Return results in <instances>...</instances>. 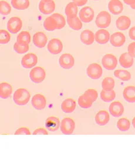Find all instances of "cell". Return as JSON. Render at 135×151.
Wrapping results in <instances>:
<instances>
[{
  "instance_id": "ab89813d",
  "label": "cell",
  "mask_w": 135,
  "mask_h": 151,
  "mask_svg": "<svg viewBox=\"0 0 135 151\" xmlns=\"http://www.w3.org/2000/svg\"><path fill=\"white\" fill-rule=\"evenodd\" d=\"M14 51L19 54L26 53L29 50V45H23L18 43L17 42H15L13 46Z\"/></svg>"
},
{
  "instance_id": "7c38bea8",
  "label": "cell",
  "mask_w": 135,
  "mask_h": 151,
  "mask_svg": "<svg viewBox=\"0 0 135 151\" xmlns=\"http://www.w3.org/2000/svg\"><path fill=\"white\" fill-rule=\"evenodd\" d=\"M109 110L112 116L115 117H119L123 115L124 111V108L121 102L114 101L110 105Z\"/></svg>"
},
{
  "instance_id": "4fadbf2b",
  "label": "cell",
  "mask_w": 135,
  "mask_h": 151,
  "mask_svg": "<svg viewBox=\"0 0 135 151\" xmlns=\"http://www.w3.org/2000/svg\"><path fill=\"white\" fill-rule=\"evenodd\" d=\"M31 104L33 107L37 110H41L45 108L46 105V99L45 96L41 94L35 95L31 100Z\"/></svg>"
},
{
  "instance_id": "ffe728a7",
  "label": "cell",
  "mask_w": 135,
  "mask_h": 151,
  "mask_svg": "<svg viewBox=\"0 0 135 151\" xmlns=\"http://www.w3.org/2000/svg\"><path fill=\"white\" fill-rule=\"evenodd\" d=\"M108 9L112 14L118 15L122 13L123 4L119 0H111L108 4Z\"/></svg>"
},
{
  "instance_id": "74e56055",
  "label": "cell",
  "mask_w": 135,
  "mask_h": 151,
  "mask_svg": "<svg viewBox=\"0 0 135 151\" xmlns=\"http://www.w3.org/2000/svg\"><path fill=\"white\" fill-rule=\"evenodd\" d=\"M84 96L89 101L94 102L98 98V93L96 90L93 88H89L85 92Z\"/></svg>"
},
{
  "instance_id": "30bf717a",
  "label": "cell",
  "mask_w": 135,
  "mask_h": 151,
  "mask_svg": "<svg viewBox=\"0 0 135 151\" xmlns=\"http://www.w3.org/2000/svg\"><path fill=\"white\" fill-rule=\"evenodd\" d=\"M59 63L63 68L70 69L74 65V58L73 56L69 53H64L60 56Z\"/></svg>"
},
{
  "instance_id": "ac0fdd59",
  "label": "cell",
  "mask_w": 135,
  "mask_h": 151,
  "mask_svg": "<svg viewBox=\"0 0 135 151\" xmlns=\"http://www.w3.org/2000/svg\"><path fill=\"white\" fill-rule=\"evenodd\" d=\"M110 117L108 112L106 110L99 111L96 115V123L101 127L106 125L109 121Z\"/></svg>"
},
{
  "instance_id": "83f0119b",
  "label": "cell",
  "mask_w": 135,
  "mask_h": 151,
  "mask_svg": "<svg viewBox=\"0 0 135 151\" xmlns=\"http://www.w3.org/2000/svg\"><path fill=\"white\" fill-rule=\"evenodd\" d=\"M11 4L13 8L19 10H24L29 7V0H11Z\"/></svg>"
},
{
  "instance_id": "681fc988",
  "label": "cell",
  "mask_w": 135,
  "mask_h": 151,
  "mask_svg": "<svg viewBox=\"0 0 135 151\" xmlns=\"http://www.w3.org/2000/svg\"><path fill=\"white\" fill-rule=\"evenodd\" d=\"M130 7H131V8L132 9H134L135 10V3L133 4H132V5H131V6H130Z\"/></svg>"
},
{
  "instance_id": "52a82bcc",
  "label": "cell",
  "mask_w": 135,
  "mask_h": 151,
  "mask_svg": "<svg viewBox=\"0 0 135 151\" xmlns=\"http://www.w3.org/2000/svg\"><path fill=\"white\" fill-rule=\"evenodd\" d=\"M48 50L53 55H57L61 52L63 49V44L59 39H52L48 43Z\"/></svg>"
},
{
  "instance_id": "cb8c5ba5",
  "label": "cell",
  "mask_w": 135,
  "mask_h": 151,
  "mask_svg": "<svg viewBox=\"0 0 135 151\" xmlns=\"http://www.w3.org/2000/svg\"><path fill=\"white\" fill-rule=\"evenodd\" d=\"M119 64L124 68H129L131 67L134 63L133 57L128 52L123 53L119 57Z\"/></svg>"
},
{
  "instance_id": "4316f807",
  "label": "cell",
  "mask_w": 135,
  "mask_h": 151,
  "mask_svg": "<svg viewBox=\"0 0 135 151\" xmlns=\"http://www.w3.org/2000/svg\"><path fill=\"white\" fill-rule=\"evenodd\" d=\"M78 12V6L73 2L69 3L65 8V13L67 18H72L77 16Z\"/></svg>"
},
{
  "instance_id": "603a6c76",
  "label": "cell",
  "mask_w": 135,
  "mask_h": 151,
  "mask_svg": "<svg viewBox=\"0 0 135 151\" xmlns=\"http://www.w3.org/2000/svg\"><path fill=\"white\" fill-rule=\"evenodd\" d=\"M76 107V102L74 99L68 98L65 99L61 104V110L66 113H73Z\"/></svg>"
},
{
  "instance_id": "7a4b0ae2",
  "label": "cell",
  "mask_w": 135,
  "mask_h": 151,
  "mask_svg": "<svg viewBox=\"0 0 135 151\" xmlns=\"http://www.w3.org/2000/svg\"><path fill=\"white\" fill-rule=\"evenodd\" d=\"M111 21V15L106 11H101L97 14L96 24L100 28H106L110 25Z\"/></svg>"
},
{
  "instance_id": "5b68a950",
  "label": "cell",
  "mask_w": 135,
  "mask_h": 151,
  "mask_svg": "<svg viewBox=\"0 0 135 151\" xmlns=\"http://www.w3.org/2000/svg\"><path fill=\"white\" fill-rule=\"evenodd\" d=\"M22 21L19 17H14L11 18L7 24L8 31L12 34L18 33L22 27Z\"/></svg>"
},
{
  "instance_id": "484cf974",
  "label": "cell",
  "mask_w": 135,
  "mask_h": 151,
  "mask_svg": "<svg viewBox=\"0 0 135 151\" xmlns=\"http://www.w3.org/2000/svg\"><path fill=\"white\" fill-rule=\"evenodd\" d=\"M13 92L12 86L6 82H3L0 84V96L3 99L9 98Z\"/></svg>"
},
{
  "instance_id": "b9f144b4",
  "label": "cell",
  "mask_w": 135,
  "mask_h": 151,
  "mask_svg": "<svg viewBox=\"0 0 135 151\" xmlns=\"http://www.w3.org/2000/svg\"><path fill=\"white\" fill-rule=\"evenodd\" d=\"M31 134L29 129L26 127H21L14 132L15 135H31Z\"/></svg>"
},
{
  "instance_id": "816d5d0a",
  "label": "cell",
  "mask_w": 135,
  "mask_h": 151,
  "mask_svg": "<svg viewBox=\"0 0 135 151\" xmlns=\"http://www.w3.org/2000/svg\"><path fill=\"white\" fill-rule=\"evenodd\" d=\"M94 1H99V0H94Z\"/></svg>"
},
{
  "instance_id": "5bb4252c",
  "label": "cell",
  "mask_w": 135,
  "mask_h": 151,
  "mask_svg": "<svg viewBox=\"0 0 135 151\" xmlns=\"http://www.w3.org/2000/svg\"><path fill=\"white\" fill-rule=\"evenodd\" d=\"M126 41V36L121 32L114 33L110 37V42L115 47H120L123 46Z\"/></svg>"
},
{
  "instance_id": "4dcf8cb0",
  "label": "cell",
  "mask_w": 135,
  "mask_h": 151,
  "mask_svg": "<svg viewBox=\"0 0 135 151\" xmlns=\"http://www.w3.org/2000/svg\"><path fill=\"white\" fill-rule=\"evenodd\" d=\"M31 37L30 33L28 32L23 31L21 32L17 36L16 42L21 45H29L30 42H31Z\"/></svg>"
},
{
  "instance_id": "d4e9b609",
  "label": "cell",
  "mask_w": 135,
  "mask_h": 151,
  "mask_svg": "<svg viewBox=\"0 0 135 151\" xmlns=\"http://www.w3.org/2000/svg\"><path fill=\"white\" fill-rule=\"evenodd\" d=\"M123 94L126 101L130 103L135 102V86H129L126 87L124 90Z\"/></svg>"
},
{
  "instance_id": "8992f818",
  "label": "cell",
  "mask_w": 135,
  "mask_h": 151,
  "mask_svg": "<svg viewBox=\"0 0 135 151\" xmlns=\"http://www.w3.org/2000/svg\"><path fill=\"white\" fill-rule=\"evenodd\" d=\"M101 63L106 69L111 70L115 69L118 64V60L116 57L111 54L104 55L101 60Z\"/></svg>"
},
{
  "instance_id": "d6986e66",
  "label": "cell",
  "mask_w": 135,
  "mask_h": 151,
  "mask_svg": "<svg viewBox=\"0 0 135 151\" xmlns=\"http://www.w3.org/2000/svg\"><path fill=\"white\" fill-rule=\"evenodd\" d=\"M80 39L85 45H91L94 42L95 36L94 33L91 30L86 29L81 33L80 35Z\"/></svg>"
},
{
  "instance_id": "7dc6e473",
  "label": "cell",
  "mask_w": 135,
  "mask_h": 151,
  "mask_svg": "<svg viewBox=\"0 0 135 151\" xmlns=\"http://www.w3.org/2000/svg\"><path fill=\"white\" fill-rule=\"evenodd\" d=\"M123 1L126 4H128L129 6L132 5L135 3V0H123Z\"/></svg>"
},
{
  "instance_id": "ee69618b",
  "label": "cell",
  "mask_w": 135,
  "mask_h": 151,
  "mask_svg": "<svg viewBox=\"0 0 135 151\" xmlns=\"http://www.w3.org/2000/svg\"><path fill=\"white\" fill-rule=\"evenodd\" d=\"M33 135H37V134H43V135H48V132L47 130L43 128H39L36 129L33 133Z\"/></svg>"
},
{
  "instance_id": "44dd1931",
  "label": "cell",
  "mask_w": 135,
  "mask_h": 151,
  "mask_svg": "<svg viewBox=\"0 0 135 151\" xmlns=\"http://www.w3.org/2000/svg\"><path fill=\"white\" fill-rule=\"evenodd\" d=\"M59 119L55 116L49 117L45 121V126L46 128L51 132H55L57 131L60 126Z\"/></svg>"
},
{
  "instance_id": "d590c367",
  "label": "cell",
  "mask_w": 135,
  "mask_h": 151,
  "mask_svg": "<svg viewBox=\"0 0 135 151\" xmlns=\"http://www.w3.org/2000/svg\"><path fill=\"white\" fill-rule=\"evenodd\" d=\"M115 81L112 77H106L102 81L101 87L103 90H113L115 87Z\"/></svg>"
},
{
  "instance_id": "60d3db41",
  "label": "cell",
  "mask_w": 135,
  "mask_h": 151,
  "mask_svg": "<svg viewBox=\"0 0 135 151\" xmlns=\"http://www.w3.org/2000/svg\"><path fill=\"white\" fill-rule=\"evenodd\" d=\"M10 35L7 31L3 29L0 30V43H1V44H7L10 42Z\"/></svg>"
},
{
  "instance_id": "1f68e13d",
  "label": "cell",
  "mask_w": 135,
  "mask_h": 151,
  "mask_svg": "<svg viewBox=\"0 0 135 151\" xmlns=\"http://www.w3.org/2000/svg\"><path fill=\"white\" fill-rule=\"evenodd\" d=\"M115 77L124 81H129L131 79V75L130 73L124 69H117L114 72Z\"/></svg>"
},
{
  "instance_id": "2e32d148",
  "label": "cell",
  "mask_w": 135,
  "mask_h": 151,
  "mask_svg": "<svg viewBox=\"0 0 135 151\" xmlns=\"http://www.w3.org/2000/svg\"><path fill=\"white\" fill-rule=\"evenodd\" d=\"M110 33L107 29L101 28L99 29L95 34L96 41L101 45L107 43L110 40Z\"/></svg>"
},
{
  "instance_id": "9c48e42d",
  "label": "cell",
  "mask_w": 135,
  "mask_h": 151,
  "mask_svg": "<svg viewBox=\"0 0 135 151\" xmlns=\"http://www.w3.org/2000/svg\"><path fill=\"white\" fill-rule=\"evenodd\" d=\"M38 62L37 56L33 53H28L25 55L21 60L22 66L26 69L34 67Z\"/></svg>"
},
{
  "instance_id": "7402d4cb",
  "label": "cell",
  "mask_w": 135,
  "mask_h": 151,
  "mask_svg": "<svg viewBox=\"0 0 135 151\" xmlns=\"http://www.w3.org/2000/svg\"><path fill=\"white\" fill-rule=\"evenodd\" d=\"M131 19L126 16H121L119 17L116 21L115 24L116 28L119 29L124 31V30L127 29L131 25Z\"/></svg>"
},
{
  "instance_id": "8fae6325",
  "label": "cell",
  "mask_w": 135,
  "mask_h": 151,
  "mask_svg": "<svg viewBox=\"0 0 135 151\" xmlns=\"http://www.w3.org/2000/svg\"><path fill=\"white\" fill-rule=\"evenodd\" d=\"M79 18L81 20L85 23L91 22L94 17V10L90 7H83L79 13Z\"/></svg>"
},
{
  "instance_id": "e0dca14e",
  "label": "cell",
  "mask_w": 135,
  "mask_h": 151,
  "mask_svg": "<svg viewBox=\"0 0 135 151\" xmlns=\"http://www.w3.org/2000/svg\"><path fill=\"white\" fill-rule=\"evenodd\" d=\"M33 41L36 47L39 48H43L46 46L48 42V38L44 33L39 32L34 35Z\"/></svg>"
},
{
  "instance_id": "c3c4849f",
  "label": "cell",
  "mask_w": 135,
  "mask_h": 151,
  "mask_svg": "<svg viewBox=\"0 0 135 151\" xmlns=\"http://www.w3.org/2000/svg\"><path fill=\"white\" fill-rule=\"evenodd\" d=\"M132 125H133V128L135 129V117L132 120Z\"/></svg>"
},
{
  "instance_id": "836d02e7",
  "label": "cell",
  "mask_w": 135,
  "mask_h": 151,
  "mask_svg": "<svg viewBox=\"0 0 135 151\" xmlns=\"http://www.w3.org/2000/svg\"><path fill=\"white\" fill-rule=\"evenodd\" d=\"M51 16L55 21L57 29H61L64 27L66 25V19L62 14L59 13H54Z\"/></svg>"
},
{
  "instance_id": "9a60e30c",
  "label": "cell",
  "mask_w": 135,
  "mask_h": 151,
  "mask_svg": "<svg viewBox=\"0 0 135 151\" xmlns=\"http://www.w3.org/2000/svg\"><path fill=\"white\" fill-rule=\"evenodd\" d=\"M39 9L42 13L50 14L55 10V3L53 0L51 1H44L43 0H41L39 5Z\"/></svg>"
},
{
  "instance_id": "bcb514c9",
  "label": "cell",
  "mask_w": 135,
  "mask_h": 151,
  "mask_svg": "<svg viewBox=\"0 0 135 151\" xmlns=\"http://www.w3.org/2000/svg\"><path fill=\"white\" fill-rule=\"evenodd\" d=\"M73 2L78 6H82L87 3L88 0H73Z\"/></svg>"
},
{
  "instance_id": "f1b7e54d",
  "label": "cell",
  "mask_w": 135,
  "mask_h": 151,
  "mask_svg": "<svg viewBox=\"0 0 135 151\" xmlns=\"http://www.w3.org/2000/svg\"><path fill=\"white\" fill-rule=\"evenodd\" d=\"M116 98V93L114 90H103L100 93V98L104 102H109Z\"/></svg>"
},
{
  "instance_id": "e575fe53",
  "label": "cell",
  "mask_w": 135,
  "mask_h": 151,
  "mask_svg": "<svg viewBox=\"0 0 135 151\" xmlns=\"http://www.w3.org/2000/svg\"><path fill=\"white\" fill-rule=\"evenodd\" d=\"M44 28L48 31H54L55 29H57L55 21L52 16H50L46 18L43 22Z\"/></svg>"
},
{
  "instance_id": "6da1fadb",
  "label": "cell",
  "mask_w": 135,
  "mask_h": 151,
  "mask_svg": "<svg viewBox=\"0 0 135 151\" xmlns=\"http://www.w3.org/2000/svg\"><path fill=\"white\" fill-rule=\"evenodd\" d=\"M31 98V94L25 88H20L16 90L13 95V101L14 103L22 106L26 105Z\"/></svg>"
},
{
  "instance_id": "f35d334b",
  "label": "cell",
  "mask_w": 135,
  "mask_h": 151,
  "mask_svg": "<svg viewBox=\"0 0 135 151\" xmlns=\"http://www.w3.org/2000/svg\"><path fill=\"white\" fill-rule=\"evenodd\" d=\"M93 102L89 101L88 99H87L84 95H81L79 96V99H78V104L79 106L82 108V109H89L90 107H91V106L93 105Z\"/></svg>"
},
{
  "instance_id": "ba28073f",
  "label": "cell",
  "mask_w": 135,
  "mask_h": 151,
  "mask_svg": "<svg viewBox=\"0 0 135 151\" xmlns=\"http://www.w3.org/2000/svg\"><path fill=\"white\" fill-rule=\"evenodd\" d=\"M61 132L65 135H71L75 128V122L70 117H66L62 120L60 125Z\"/></svg>"
},
{
  "instance_id": "f546056e",
  "label": "cell",
  "mask_w": 135,
  "mask_h": 151,
  "mask_svg": "<svg viewBox=\"0 0 135 151\" xmlns=\"http://www.w3.org/2000/svg\"><path fill=\"white\" fill-rule=\"evenodd\" d=\"M67 22L70 28L76 31L80 30L83 27L82 21L77 16L72 18H67Z\"/></svg>"
},
{
  "instance_id": "277c9868",
  "label": "cell",
  "mask_w": 135,
  "mask_h": 151,
  "mask_svg": "<svg viewBox=\"0 0 135 151\" xmlns=\"http://www.w3.org/2000/svg\"><path fill=\"white\" fill-rule=\"evenodd\" d=\"M86 74L90 78L93 80L99 79L103 74L102 68L96 63L90 64L86 69Z\"/></svg>"
},
{
  "instance_id": "7bdbcfd3",
  "label": "cell",
  "mask_w": 135,
  "mask_h": 151,
  "mask_svg": "<svg viewBox=\"0 0 135 151\" xmlns=\"http://www.w3.org/2000/svg\"><path fill=\"white\" fill-rule=\"evenodd\" d=\"M128 53L133 58H135V42H133L129 44L127 48Z\"/></svg>"
},
{
  "instance_id": "d6a6232c",
  "label": "cell",
  "mask_w": 135,
  "mask_h": 151,
  "mask_svg": "<svg viewBox=\"0 0 135 151\" xmlns=\"http://www.w3.org/2000/svg\"><path fill=\"white\" fill-rule=\"evenodd\" d=\"M116 126L120 131L126 132L130 128V122L127 119L121 118L118 120Z\"/></svg>"
},
{
  "instance_id": "8d00e7d4",
  "label": "cell",
  "mask_w": 135,
  "mask_h": 151,
  "mask_svg": "<svg viewBox=\"0 0 135 151\" xmlns=\"http://www.w3.org/2000/svg\"><path fill=\"white\" fill-rule=\"evenodd\" d=\"M11 12V7L10 4L4 0H1L0 2V13L3 16H7Z\"/></svg>"
},
{
  "instance_id": "f6af8a7d",
  "label": "cell",
  "mask_w": 135,
  "mask_h": 151,
  "mask_svg": "<svg viewBox=\"0 0 135 151\" xmlns=\"http://www.w3.org/2000/svg\"><path fill=\"white\" fill-rule=\"evenodd\" d=\"M129 37L130 38L131 40H135V26L131 27L129 32Z\"/></svg>"
},
{
  "instance_id": "3957f363",
  "label": "cell",
  "mask_w": 135,
  "mask_h": 151,
  "mask_svg": "<svg viewBox=\"0 0 135 151\" xmlns=\"http://www.w3.org/2000/svg\"><path fill=\"white\" fill-rule=\"evenodd\" d=\"M29 78L34 83H40L43 82L46 78V72L41 67H35L30 71Z\"/></svg>"
},
{
  "instance_id": "f907efd6",
  "label": "cell",
  "mask_w": 135,
  "mask_h": 151,
  "mask_svg": "<svg viewBox=\"0 0 135 151\" xmlns=\"http://www.w3.org/2000/svg\"><path fill=\"white\" fill-rule=\"evenodd\" d=\"M43 1H52V0H43Z\"/></svg>"
}]
</instances>
